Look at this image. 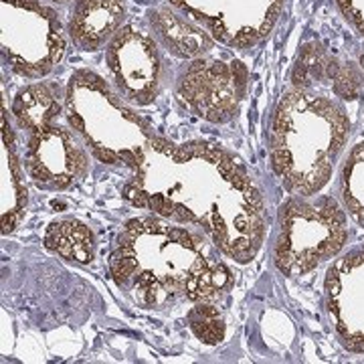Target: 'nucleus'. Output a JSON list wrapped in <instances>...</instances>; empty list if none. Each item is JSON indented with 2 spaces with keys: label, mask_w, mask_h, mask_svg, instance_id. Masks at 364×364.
I'll return each mask as SVG.
<instances>
[{
  "label": "nucleus",
  "mask_w": 364,
  "mask_h": 364,
  "mask_svg": "<svg viewBox=\"0 0 364 364\" xmlns=\"http://www.w3.org/2000/svg\"><path fill=\"white\" fill-rule=\"evenodd\" d=\"M122 196L132 207L198 227L227 259L257 257L267 227L259 186L221 146L174 144L154 136Z\"/></svg>",
  "instance_id": "obj_1"
},
{
  "label": "nucleus",
  "mask_w": 364,
  "mask_h": 364,
  "mask_svg": "<svg viewBox=\"0 0 364 364\" xmlns=\"http://www.w3.org/2000/svg\"><path fill=\"white\" fill-rule=\"evenodd\" d=\"M219 253L207 235L182 223L138 217L117 235L109 273L117 289L144 310L215 301L233 286Z\"/></svg>",
  "instance_id": "obj_2"
},
{
  "label": "nucleus",
  "mask_w": 364,
  "mask_h": 364,
  "mask_svg": "<svg viewBox=\"0 0 364 364\" xmlns=\"http://www.w3.org/2000/svg\"><path fill=\"white\" fill-rule=\"evenodd\" d=\"M346 107L324 93L286 91L273 112L269 162L289 195L316 196L330 182L350 136Z\"/></svg>",
  "instance_id": "obj_3"
},
{
  "label": "nucleus",
  "mask_w": 364,
  "mask_h": 364,
  "mask_svg": "<svg viewBox=\"0 0 364 364\" xmlns=\"http://www.w3.org/2000/svg\"><path fill=\"white\" fill-rule=\"evenodd\" d=\"M65 119L93 156L107 166L136 168L154 130L112 81L91 69H77L65 85Z\"/></svg>",
  "instance_id": "obj_4"
},
{
  "label": "nucleus",
  "mask_w": 364,
  "mask_h": 364,
  "mask_svg": "<svg viewBox=\"0 0 364 364\" xmlns=\"http://www.w3.org/2000/svg\"><path fill=\"white\" fill-rule=\"evenodd\" d=\"M346 243L348 215L334 196H291L279 207L273 263L286 277L312 273Z\"/></svg>",
  "instance_id": "obj_5"
},
{
  "label": "nucleus",
  "mask_w": 364,
  "mask_h": 364,
  "mask_svg": "<svg viewBox=\"0 0 364 364\" xmlns=\"http://www.w3.org/2000/svg\"><path fill=\"white\" fill-rule=\"evenodd\" d=\"M0 51L25 79H45L67 51V25L41 0H0Z\"/></svg>",
  "instance_id": "obj_6"
},
{
  "label": "nucleus",
  "mask_w": 364,
  "mask_h": 364,
  "mask_svg": "<svg viewBox=\"0 0 364 364\" xmlns=\"http://www.w3.org/2000/svg\"><path fill=\"white\" fill-rule=\"evenodd\" d=\"M247 69L241 61L219 57H198L181 69L174 93L193 116L210 124L231 122L247 91Z\"/></svg>",
  "instance_id": "obj_7"
},
{
  "label": "nucleus",
  "mask_w": 364,
  "mask_h": 364,
  "mask_svg": "<svg viewBox=\"0 0 364 364\" xmlns=\"http://www.w3.org/2000/svg\"><path fill=\"white\" fill-rule=\"evenodd\" d=\"M162 47L150 26L130 21L105 47V67L117 93L136 107L156 102L164 83Z\"/></svg>",
  "instance_id": "obj_8"
},
{
  "label": "nucleus",
  "mask_w": 364,
  "mask_h": 364,
  "mask_svg": "<svg viewBox=\"0 0 364 364\" xmlns=\"http://www.w3.org/2000/svg\"><path fill=\"white\" fill-rule=\"evenodd\" d=\"M219 45L247 51L272 35L286 0H166Z\"/></svg>",
  "instance_id": "obj_9"
},
{
  "label": "nucleus",
  "mask_w": 364,
  "mask_h": 364,
  "mask_svg": "<svg viewBox=\"0 0 364 364\" xmlns=\"http://www.w3.org/2000/svg\"><path fill=\"white\" fill-rule=\"evenodd\" d=\"M87 146L71 128L51 124L28 136L25 170L45 191H67L90 170Z\"/></svg>",
  "instance_id": "obj_10"
},
{
  "label": "nucleus",
  "mask_w": 364,
  "mask_h": 364,
  "mask_svg": "<svg viewBox=\"0 0 364 364\" xmlns=\"http://www.w3.org/2000/svg\"><path fill=\"white\" fill-rule=\"evenodd\" d=\"M326 312L340 344L364 352V245L334 261L324 282Z\"/></svg>",
  "instance_id": "obj_11"
},
{
  "label": "nucleus",
  "mask_w": 364,
  "mask_h": 364,
  "mask_svg": "<svg viewBox=\"0 0 364 364\" xmlns=\"http://www.w3.org/2000/svg\"><path fill=\"white\" fill-rule=\"evenodd\" d=\"M126 0H73L67 35L77 49L95 53L107 47L117 31L126 25Z\"/></svg>",
  "instance_id": "obj_12"
},
{
  "label": "nucleus",
  "mask_w": 364,
  "mask_h": 364,
  "mask_svg": "<svg viewBox=\"0 0 364 364\" xmlns=\"http://www.w3.org/2000/svg\"><path fill=\"white\" fill-rule=\"evenodd\" d=\"M146 16H148V26L152 28L158 45L172 57L193 61V59L208 55L217 45V41L213 39L203 26L178 13L168 2L152 6Z\"/></svg>",
  "instance_id": "obj_13"
},
{
  "label": "nucleus",
  "mask_w": 364,
  "mask_h": 364,
  "mask_svg": "<svg viewBox=\"0 0 364 364\" xmlns=\"http://www.w3.org/2000/svg\"><path fill=\"white\" fill-rule=\"evenodd\" d=\"M294 87L306 91H318L330 87L336 95H356L360 87V75L356 69L348 65H342L330 55H326L318 45L304 47V53L298 57V63L294 69Z\"/></svg>",
  "instance_id": "obj_14"
},
{
  "label": "nucleus",
  "mask_w": 364,
  "mask_h": 364,
  "mask_svg": "<svg viewBox=\"0 0 364 364\" xmlns=\"http://www.w3.org/2000/svg\"><path fill=\"white\" fill-rule=\"evenodd\" d=\"M0 178H2V235L13 233L26 210V184L23 162L16 152L14 132L9 122L6 104H2V148H0Z\"/></svg>",
  "instance_id": "obj_15"
},
{
  "label": "nucleus",
  "mask_w": 364,
  "mask_h": 364,
  "mask_svg": "<svg viewBox=\"0 0 364 364\" xmlns=\"http://www.w3.org/2000/svg\"><path fill=\"white\" fill-rule=\"evenodd\" d=\"M11 116L16 128L28 136L57 124L59 117L65 116V90L47 81L28 83L14 93Z\"/></svg>",
  "instance_id": "obj_16"
},
{
  "label": "nucleus",
  "mask_w": 364,
  "mask_h": 364,
  "mask_svg": "<svg viewBox=\"0 0 364 364\" xmlns=\"http://www.w3.org/2000/svg\"><path fill=\"white\" fill-rule=\"evenodd\" d=\"M45 247L73 263H91L95 257V235L79 219H59L45 231Z\"/></svg>",
  "instance_id": "obj_17"
},
{
  "label": "nucleus",
  "mask_w": 364,
  "mask_h": 364,
  "mask_svg": "<svg viewBox=\"0 0 364 364\" xmlns=\"http://www.w3.org/2000/svg\"><path fill=\"white\" fill-rule=\"evenodd\" d=\"M338 191L344 210L364 227V142L356 144L344 160Z\"/></svg>",
  "instance_id": "obj_18"
},
{
  "label": "nucleus",
  "mask_w": 364,
  "mask_h": 364,
  "mask_svg": "<svg viewBox=\"0 0 364 364\" xmlns=\"http://www.w3.org/2000/svg\"><path fill=\"white\" fill-rule=\"evenodd\" d=\"M188 326L196 338L207 344H219L225 338V318L213 301H198L188 312Z\"/></svg>",
  "instance_id": "obj_19"
},
{
  "label": "nucleus",
  "mask_w": 364,
  "mask_h": 364,
  "mask_svg": "<svg viewBox=\"0 0 364 364\" xmlns=\"http://www.w3.org/2000/svg\"><path fill=\"white\" fill-rule=\"evenodd\" d=\"M336 6L354 31L364 37V0H336Z\"/></svg>",
  "instance_id": "obj_20"
},
{
  "label": "nucleus",
  "mask_w": 364,
  "mask_h": 364,
  "mask_svg": "<svg viewBox=\"0 0 364 364\" xmlns=\"http://www.w3.org/2000/svg\"><path fill=\"white\" fill-rule=\"evenodd\" d=\"M47 2H59V4H61V2H69V0H47ZM71 2H73V0H71Z\"/></svg>",
  "instance_id": "obj_21"
}]
</instances>
